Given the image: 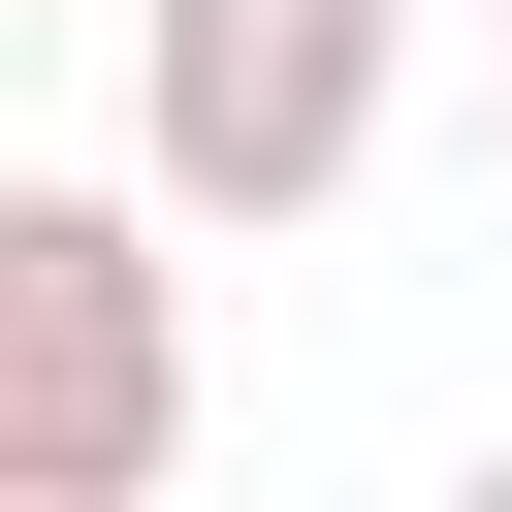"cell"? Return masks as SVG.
Masks as SVG:
<instances>
[{"instance_id": "obj_1", "label": "cell", "mask_w": 512, "mask_h": 512, "mask_svg": "<svg viewBox=\"0 0 512 512\" xmlns=\"http://www.w3.org/2000/svg\"><path fill=\"white\" fill-rule=\"evenodd\" d=\"M192 192L160 160H32L0 192V512H160L192 480Z\"/></svg>"}, {"instance_id": "obj_2", "label": "cell", "mask_w": 512, "mask_h": 512, "mask_svg": "<svg viewBox=\"0 0 512 512\" xmlns=\"http://www.w3.org/2000/svg\"><path fill=\"white\" fill-rule=\"evenodd\" d=\"M416 96V0H128V160L192 224H320Z\"/></svg>"}, {"instance_id": "obj_3", "label": "cell", "mask_w": 512, "mask_h": 512, "mask_svg": "<svg viewBox=\"0 0 512 512\" xmlns=\"http://www.w3.org/2000/svg\"><path fill=\"white\" fill-rule=\"evenodd\" d=\"M480 224H512V128H480Z\"/></svg>"}]
</instances>
